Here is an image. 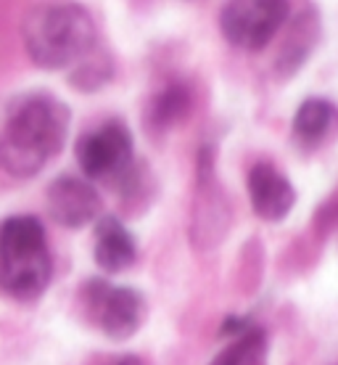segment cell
Returning <instances> with one entry per match:
<instances>
[{
  "label": "cell",
  "mask_w": 338,
  "mask_h": 365,
  "mask_svg": "<svg viewBox=\"0 0 338 365\" xmlns=\"http://www.w3.org/2000/svg\"><path fill=\"white\" fill-rule=\"evenodd\" d=\"M69 106L53 96H27L0 130V167L14 178H35L64 148Z\"/></svg>",
  "instance_id": "1"
},
{
  "label": "cell",
  "mask_w": 338,
  "mask_h": 365,
  "mask_svg": "<svg viewBox=\"0 0 338 365\" xmlns=\"http://www.w3.org/2000/svg\"><path fill=\"white\" fill-rule=\"evenodd\" d=\"M29 58L40 69L80 64L98 48L93 16L74 3H51L29 11L21 24Z\"/></svg>",
  "instance_id": "2"
},
{
  "label": "cell",
  "mask_w": 338,
  "mask_h": 365,
  "mask_svg": "<svg viewBox=\"0 0 338 365\" xmlns=\"http://www.w3.org/2000/svg\"><path fill=\"white\" fill-rule=\"evenodd\" d=\"M53 262L37 217H9L0 225V292L32 302L48 289Z\"/></svg>",
  "instance_id": "3"
},
{
  "label": "cell",
  "mask_w": 338,
  "mask_h": 365,
  "mask_svg": "<svg viewBox=\"0 0 338 365\" xmlns=\"http://www.w3.org/2000/svg\"><path fill=\"white\" fill-rule=\"evenodd\" d=\"M83 304L90 323L114 341H125L146 320V299L143 294L130 286H111V283L93 278L83 286Z\"/></svg>",
  "instance_id": "4"
},
{
  "label": "cell",
  "mask_w": 338,
  "mask_h": 365,
  "mask_svg": "<svg viewBox=\"0 0 338 365\" xmlns=\"http://www.w3.org/2000/svg\"><path fill=\"white\" fill-rule=\"evenodd\" d=\"M288 19L283 0H238L220 14V29L230 46L241 51H262Z\"/></svg>",
  "instance_id": "5"
},
{
  "label": "cell",
  "mask_w": 338,
  "mask_h": 365,
  "mask_svg": "<svg viewBox=\"0 0 338 365\" xmlns=\"http://www.w3.org/2000/svg\"><path fill=\"white\" fill-rule=\"evenodd\" d=\"M132 135L122 122H106L77 143V165L88 180H114L130 170Z\"/></svg>",
  "instance_id": "6"
},
{
  "label": "cell",
  "mask_w": 338,
  "mask_h": 365,
  "mask_svg": "<svg viewBox=\"0 0 338 365\" xmlns=\"http://www.w3.org/2000/svg\"><path fill=\"white\" fill-rule=\"evenodd\" d=\"M101 196L85 178L64 175L48 188V212L64 228H83L101 217Z\"/></svg>",
  "instance_id": "7"
},
{
  "label": "cell",
  "mask_w": 338,
  "mask_h": 365,
  "mask_svg": "<svg viewBox=\"0 0 338 365\" xmlns=\"http://www.w3.org/2000/svg\"><path fill=\"white\" fill-rule=\"evenodd\" d=\"M248 199L262 220L280 222L296 204V188L275 165L259 162L248 170Z\"/></svg>",
  "instance_id": "8"
},
{
  "label": "cell",
  "mask_w": 338,
  "mask_h": 365,
  "mask_svg": "<svg viewBox=\"0 0 338 365\" xmlns=\"http://www.w3.org/2000/svg\"><path fill=\"white\" fill-rule=\"evenodd\" d=\"M93 252H95L98 267L106 273H122L135 262V241L130 236V230L111 215L98 220Z\"/></svg>",
  "instance_id": "9"
},
{
  "label": "cell",
  "mask_w": 338,
  "mask_h": 365,
  "mask_svg": "<svg viewBox=\"0 0 338 365\" xmlns=\"http://www.w3.org/2000/svg\"><path fill=\"white\" fill-rule=\"evenodd\" d=\"M338 130V109L328 98H307L293 117V138L304 148L325 143Z\"/></svg>",
  "instance_id": "10"
},
{
  "label": "cell",
  "mask_w": 338,
  "mask_h": 365,
  "mask_svg": "<svg viewBox=\"0 0 338 365\" xmlns=\"http://www.w3.org/2000/svg\"><path fill=\"white\" fill-rule=\"evenodd\" d=\"M317 35H320V19H317V14L315 11L302 14L299 21H296V27L291 29V35L285 37L280 58H278L280 74H293L304 64V58L312 53V48L317 43Z\"/></svg>",
  "instance_id": "11"
},
{
  "label": "cell",
  "mask_w": 338,
  "mask_h": 365,
  "mask_svg": "<svg viewBox=\"0 0 338 365\" xmlns=\"http://www.w3.org/2000/svg\"><path fill=\"white\" fill-rule=\"evenodd\" d=\"M267 363V334L251 326L241 336H233L228 347L211 360V365H265Z\"/></svg>",
  "instance_id": "12"
},
{
  "label": "cell",
  "mask_w": 338,
  "mask_h": 365,
  "mask_svg": "<svg viewBox=\"0 0 338 365\" xmlns=\"http://www.w3.org/2000/svg\"><path fill=\"white\" fill-rule=\"evenodd\" d=\"M191 109V96L185 85H169L164 93H159L148 106V122L156 130L172 128L177 119H183Z\"/></svg>",
  "instance_id": "13"
},
{
  "label": "cell",
  "mask_w": 338,
  "mask_h": 365,
  "mask_svg": "<svg viewBox=\"0 0 338 365\" xmlns=\"http://www.w3.org/2000/svg\"><path fill=\"white\" fill-rule=\"evenodd\" d=\"M109 77H111L109 61H106V56L101 53V48H95L85 61H80V64L74 66L72 85L77 91H98Z\"/></svg>",
  "instance_id": "14"
},
{
  "label": "cell",
  "mask_w": 338,
  "mask_h": 365,
  "mask_svg": "<svg viewBox=\"0 0 338 365\" xmlns=\"http://www.w3.org/2000/svg\"><path fill=\"white\" fill-rule=\"evenodd\" d=\"M117 365H143V363H140L137 357H125V360H119Z\"/></svg>",
  "instance_id": "15"
}]
</instances>
